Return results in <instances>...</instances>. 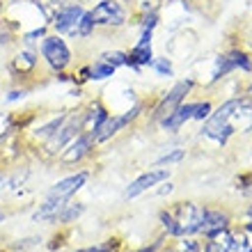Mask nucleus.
Masks as SVG:
<instances>
[{"label":"nucleus","mask_w":252,"mask_h":252,"mask_svg":"<svg viewBox=\"0 0 252 252\" xmlns=\"http://www.w3.org/2000/svg\"><path fill=\"white\" fill-rule=\"evenodd\" d=\"M192 113H195V103H186V106L181 103L174 113H170L165 120H163V126H165L167 131H177V128L184 126L188 120H192Z\"/></svg>","instance_id":"nucleus-13"},{"label":"nucleus","mask_w":252,"mask_h":252,"mask_svg":"<svg viewBox=\"0 0 252 252\" xmlns=\"http://www.w3.org/2000/svg\"><path fill=\"white\" fill-rule=\"evenodd\" d=\"M94 30V19H92V14L85 12L83 16H80L78 21V28H76V32H73V37H90Z\"/></svg>","instance_id":"nucleus-19"},{"label":"nucleus","mask_w":252,"mask_h":252,"mask_svg":"<svg viewBox=\"0 0 252 252\" xmlns=\"http://www.w3.org/2000/svg\"><path fill=\"white\" fill-rule=\"evenodd\" d=\"M167 177H170V170H163V167H158V170H149V172H145L142 177H138V179L133 181L131 186L126 188L124 197H126V199L138 197L140 192L149 190L152 186H156V184H160V181H165Z\"/></svg>","instance_id":"nucleus-8"},{"label":"nucleus","mask_w":252,"mask_h":252,"mask_svg":"<svg viewBox=\"0 0 252 252\" xmlns=\"http://www.w3.org/2000/svg\"><path fill=\"white\" fill-rule=\"evenodd\" d=\"M115 73V66L113 64H108V62L99 60L96 64L92 66V69H87V78H92V80H103L108 78V76H113Z\"/></svg>","instance_id":"nucleus-18"},{"label":"nucleus","mask_w":252,"mask_h":252,"mask_svg":"<svg viewBox=\"0 0 252 252\" xmlns=\"http://www.w3.org/2000/svg\"><path fill=\"white\" fill-rule=\"evenodd\" d=\"M108 120V110L101 103H94V108H92V113L87 115V124H90V133H94L96 128H99L103 122Z\"/></svg>","instance_id":"nucleus-17"},{"label":"nucleus","mask_w":252,"mask_h":252,"mask_svg":"<svg viewBox=\"0 0 252 252\" xmlns=\"http://www.w3.org/2000/svg\"><path fill=\"white\" fill-rule=\"evenodd\" d=\"M101 60L108 62V64H113L115 69H117V66H122V64H128V55L122 53V51H110V53L101 55Z\"/></svg>","instance_id":"nucleus-21"},{"label":"nucleus","mask_w":252,"mask_h":252,"mask_svg":"<svg viewBox=\"0 0 252 252\" xmlns=\"http://www.w3.org/2000/svg\"><path fill=\"white\" fill-rule=\"evenodd\" d=\"M66 122V115H62V117H58V120H53L51 122V124L48 126H44V128H39V131H37V135H53L55 131H58V128H60L62 124H64Z\"/></svg>","instance_id":"nucleus-25"},{"label":"nucleus","mask_w":252,"mask_h":252,"mask_svg":"<svg viewBox=\"0 0 252 252\" xmlns=\"http://www.w3.org/2000/svg\"><path fill=\"white\" fill-rule=\"evenodd\" d=\"M248 94H250V99H252V85H250V87H248Z\"/></svg>","instance_id":"nucleus-34"},{"label":"nucleus","mask_w":252,"mask_h":252,"mask_svg":"<svg viewBox=\"0 0 252 252\" xmlns=\"http://www.w3.org/2000/svg\"><path fill=\"white\" fill-rule=\"evenodd\" d=\"M156 248H158V243H154L152 248H142V250H138V252H154V250H156Z\"/></svg>","instance_id":"nucleus-32"},{"label":"nucleus","mask_w":252,"mask_h":252,"mask_svg":"<svg viewBox=\"0 0 252 252\" xmlns=\"http://www.w3.org/2000/svg\"><path fill=\"white\" fill-rule=\"evenodd\" d=\"M154 66H156V71H158L160 76H172V64L167 62V58L156 60V62H154Z\"/></svg>","instance_id":"nucleus-27"},{"label":"nucleus","mask_w":252,"mask_h":252,"mask_svg":"<svg viewBox=\"0 0 252 252\" xmlns=\"http://www.w3.org/2000/svg\"><path fill=\"white\" fill-rule=\"evenodd\" d=\"M138 113H140V106H135L133 110H128V113H124V115H120V117H110V115H108V120L92 133L94 142H103V140L113 138V135L120 131V128H124L128 122L135 120V117H138Z\"/></svg>","instance_id":"nucleus-6"},{"label":"nucleus","mask_w":252,"mask_h":252,"mask_svg":"<svg viewBox=\"0 0 252 252\" xmlns=\"http://www.w3.org/2000/svg\"><path fill=\"white\" fill-rule=\"evenodd\" d=\"M23 96H26V92H23V90H14V92H9L7 101H16V99H23Z\"/></svg>","instance_id":"nucleus-30"},{"label":"nucleus","mask_w":252,"mask_h":252,"mask_svg":"<svg viewBox=\"0 0 252 252\" xmlns=\"http://www.w3.org/2000/svg\"><path fill=\"white\" fill-rule=\"evenodd\" d=\"M152 30H142V37L135 44L131 53H128V66L140 69L142 64H152Z\"/></svg>","instance_id":"nucleus-10"},{"label":"nucleus","mask_w":252,"mask_h":252,"mask_svg":"<svg viewBox=\"0 0 252 252\" xmlns=\"http://www.w3.org/2000/svg\"><path fill=\"white\" fill-rule=\"evenodd\" d=\"M181 158H184V152H181V149H177V152H172V154H167V156H163L158 163H160V165H170V163H177V160H181Z\"/></svg>","instance_id":"nucleus-28"},{"label":"nucleus","mask_w":252,"mask_h":252,"mask_svg":"<svg viewBox=\"0 0 252 252\" xmlns=\"http://www.w3.org/2000/svg\"><path fill=\"white\" fill-rule=\"evenodd\" d=\"M243 69V71H252V62L246 53H241V51H234L229 55H222L218 60V66H216V71H213V80H220L222 76L232 71V69Z\"/></svg>","instance_id":"nucleus-9"},{"label":"nucleus","mask_w":252,"mask_h":252,"mask_svg":"<svg viewBox=\"0 0 252 252\" xmlns=\"http://www.w3.org/2000/svg\"><path fill=\"white\" fill-rule=\"evenodd\" d=\"M34 62H37V58H34L32 53H21L19 58H16V62H14V66L19 69V71H28V69H32Z\"/></svg>","instance_id":"nucleus-23"},{"label":"nucleus","mask_w":252,"mask_h":252,"mask_svg":"<svg viewBox=\"0 0 252 252\" xmlns=\"http://www.w3.org/2000/svg\"><path fill=\"white\" fill-rule=\"evenodd\" d=\"M115 243H106V246H94V248H87V250H78V252H113Z\"/></svg>","instance_id":"nucleus-29"},{"label":"nucleus","mask_w":252,"mask_h":252,"mask_svg":"<svg viewBox=\"0 0 252 252\" xmlns=\"http://www.w3.org/2000/svg\"><path fill=\"white\" fill-rule=\"evenodd\" d=\"M90 14L94 19V26H122L126 21L124 7L117 0H101Z\"/></svg>","instance_id":"nucleus-3"},{"label":"nucleus","mask_w":252,"mask_h":252,"mask_svg":"<svg viewBox=\"0 0 252 252\" xmlns=\"http://www.w3.org/2000/svg\"><path fill=\"white\" fill-rule=\"evenodd\" d=\"M227 227V216L220 211H202V222H199V232H204L209 239H216L222 229Z\"/></svg>","instance_id":"nucleus-12"},{"label":"nucleus","mask_w":252,"mask_h":252,"mask_svg":"<svg viewBox=\"0 0 252 252\" xmlns=\"http://www.w3.org/2000/svg\"><path fill=\"white\" fill-rule=\"evenodd\" d=\"M58 131H60V133H53V138H51V142H48V149H51V152H55V149H60V147L64 145L66 140L76 135V131H78V122L71 120L66 126H60Z\"/></svg>","instance_id":"nucleus-15"},{"label":"nucleus","mask_w":252,"mask_h":252,"mask_svg":"<svg viewBox=\"0 0 252 252\" xmlns=\"http://www.w3.org/2000/svg\"><path fill=\"white\" fill-rule=\"evenodd\" d=\"M2 220H5V213H2V211H0V222H2Z\"/></svg>","instance_id":"nucleus-33"},{"label":"nucleus","mask_w":252,"mask_h":252,"mask_svg":"<svg viewBox=\"0 0 252 252\" xmlns=\"http://www.w3.org/2000/svg\"><path fill=\"white\" fill-rule=\"evenodd\" d=\"M202 211H204V209H199V206H195V204H179L177 206V211H174L172 216H174V220H177V225H179L181 236H184V234L199 232Z\"/></svg>","instance_id":"nucleus-5"},{"label":"nucleus","mask_w":252,"mask_h":252,"mask_svg":"<svg viewBox=\"0 0 252 252\" xmlns=\"http://www.w3.org/2000/svg\"><path fill=\"white\" fill-rule=\"evenodd\" d=\"M41 55L46 58V62L55 71H62L71 62V51H69V46L60 37H46L44 44H41Z\"/></svg>","instance_id":"nucleus-2"},{"label":"nucleus","mask_w":252,"mask_h":252,"mask_svg":"<svg viewBox=\"0 0 252 252\" xmlns=\"http://www.w3.org/2000/svg\"><path fill=\"white\" fill-rule=\"evenodd\" d=\"M87 181V174L80 172V174H73V177H66V179L58 181L51 190H48L46 199H69L73 195V192L78 190V188H83V184Z\"/></svg>","instance_id":"nucleus-11"},{"label":"nucleus","mask_w":252,"mask_h":252,"mask_svg":"<svg viewBox=\"0 0 252 252\" xmlns=\"http://www.w3.org/2000/svg\"><path fill=\"white\" fill-rule=\"evenodd\" d=\"M80 213H83V204H78V202H76V204H64L55 220H60V222H69V220L78 218Z\"/></svg>","instance_id":"nucleus-20"},{"label":"nucleus","mask_w":252,"mask_h":252,"mask_svg":"<svg viewBox=\"0 0 252 252\" xmlns=\"http://www.w3.org/2000/svg\"><path fill=\"white\" fill-rule=\"evenodd\" d=\"M85 14V9L80 5H66V7H60L58 12H55L53 16V28L58 30V32H66L71 34L76 32V28H78V21L80 16Z\"/></svg>","instance_id":"nucleus-7"},{"label":"nucleus","mask_w":252,"mask_h":252,"mask_svg":"<svg viewBox=\"0 0 252 252\" xmlns=\"http://www.w3.org/2000/svg\"><path fill=\"white\" fill-rule=\"evenodd\" d=\"M0 9H2V0H0Z\"/></svg>","instance_id":"nucleus-35"},{"label":"nucleus","mask_w":252,"mask_h":252,"mask_svg":"<svg viewBox=\"0 0 252 252\" xmlns=\"http://www.w3.org/2000/svg\"><path fill=\"white\" fill-rule=\"evenodd\" d=\"M190 87H192V80H181V83H177V85L167 92V96L160 99L158 108H156V120H165L170 113H174V110L184 103L186 94L190 92Z\"/></svg>","instance_id":"nucleus-4"},{"label":"nucleus","mask_w":252,"mask_h":252,"mask_svg":"<svg viewBox=\"0 0 252 252\" xmlns=\"http://www.w3.org/2000/svg\"><path fill=\"white\" fill-rule=\"evenodd\" d=\"M252 131V99H232L222 103L209 122L204 124L202 133L206 138L225 145L232 133H250Z\"/></svg>","instance_id":"nucleus-1"},{"label":"nucleus","mask_w":252,"mask_h":252,"mask_svg":"<svg viewBox=\"0 0 252 252\" xmlns=\"http://www.w3.org/2000/svg\"><path fill=\"white\" fill-rule=\"evenodd\" d=\"M64 204H66V199H46V204L34 213V220H55Z\"/></svg>","instance_id":"nucleus-16"},{"label":"nucleus","mask_w":252,"mask_h":252,"mask_svg":"<svg viewBox=\"0 0 252 252\" xmlns=\"http://www.w3.org/2000/svg\"><path fill=\"white\" fill-rule=\"evenodd\" d=\"M160 222H163V227H165V229H167L170 234H172V236H181L179 225H177V220H174L172 213L163 211V213H160Z\"/></svg>","instance_id":"nucleus-22"},{"label":"nucleus","mask_w":252,"mask_h":252,"mask_svg":"<svg viewBox=\"0 0 252 252\" xmlns=\"http://www.w3.org/2000/svg\"><path fill=\"white\" fill-rule=\"evenodd\" d=\"M211 115V103L204 101V103H195V113H192V120H204Z\"/></svg>","instance_id":"nucleus-26"},{"label":"nucleus","mask_w":252,"mask_h":252,"mask_svg":"<svg viewBox=\"0 0 252 252\" xmlns=\"http://www.w3.org/2000/svg\"><path fill=\"white\" fill-rule=\"evenodd\" d=\"M206 252H222V248H220L218 243H209V248H206Z\"/></svg>","instance_id":"nucleus-31"},{"label":"nucleus","mask_w":252,"mask_h":252,"mask_svg":"<svg viewBox=\"0 0 252 252\" xmlns=\"http://www.w3.org/2000/svg\"><path fill=\"white\" fill-rule=\"evenodd\" d=\"M92 142H94L92 133H83V135H78V138H76V142H71V147H69V152L64 154V160H66V163L80 160L87 152H90V147H92Z\"/></svg>","instance_id":"nucleus-14"},{"label":"nucleus","mask_w":252,"mask_h":252,"mask_svg":"<svg viewBox=\"0 0 252 252\" xmlns=\"http://www.w3.org/2000/svg\"><path fill=\"white\" fill-rule=\"evenodd\" d=\"M222 252H252V246L248 243L246 239H229V243H227V248Z\"/></svg>","instance_id":"nucleus-24"}]
</instances>
